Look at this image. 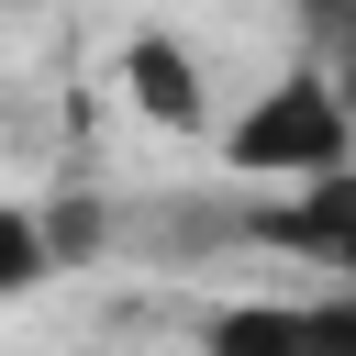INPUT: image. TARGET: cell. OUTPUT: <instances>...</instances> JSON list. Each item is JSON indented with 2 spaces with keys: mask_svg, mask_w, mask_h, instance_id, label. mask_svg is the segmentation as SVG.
<instances>
[{
  "mask_svg": "<svg viewBox=\"0 0 356 356\" xmlns=\"http://www.w3.org/2000/svg\"><path fill=\"white\" fill-rule=\"evenodd\" d=\"M222 167L234 178H289V189H312V178H334V167H356V111H345V78L312 56V67H289L278 89H256L222 134Z\"/></svg>",
  "mask_w": 356,
  "mask_h": 356,
  "instance_id": "obj_1",
  "label": "cell"
},
{
  "mask_svg": "<svg viewBox=\"0 0 356 356\" xmlns=\"http://www.w3.org/2000/svg\"><path fill=\"white\" fill-rule=\"evenodd\" d=\"M200 356H356V289H256L200 312Z\"/></svg>",
  "mask_w": 356,
  "mask_h": 356,
  "instance_id": "obj_2",
  "label": "cell"
},
{
  "mask_svg": "<svg viewBox=\"0 0 356 356\" xmlns=\"http://www.w3.org/2000/svg\"><path fill=\"white\" fill-rule=\"evenodd\" d=\"M234 245H278V256L312 267V289H356V167H334L289 200H245Z\"/></svg>",
  "mask_w": 356,
  "mask_h": 356,
  "instance_id": "obj_3",
  "label": "cell"
},
{
  "mask_svg": "<svg viewBox=\"0 0 356 356\" xmlns=\"http://www.w3.org/2000/svg\"><path fill=\"white\" fill-rule=\"evenodd\" d=\"M122 100H134V122H156V134H211V89H200V56L178 44V33H134L122 44Z\"/></svg>",
  "mask_w": 356,
  "mask_h": 356,
  "instance_id": "obj_4",
  "label": "cell"
},
{
  "mask_svg": "<svg viewBox=\"0 0 356 356\" xmlns=\"http://www.w3.org/2000/svg\"><path fill=\"white\" fill-rule=\"evenodd\" d=\"M56 267H67V256H56V222H44L33 200H0V300H33Z\"/></svg>",
  "mask_w": 356,
  "mask_h": 356,
  "instance_id": "obj_5",
  "label": "cell"
},
{
  "mask_svg": "<svg viewBox=\"0 0 356 356\" xmlns=\"http://www.w3.org/2000/svg\"><path fill=\"white\" fill-rule=\"evenodd\" d=\"M289 11H300V33H312V56H323V67H345V56H356V0H289Z\"/></svg>",
  "mask_w": 356,
  "mask_h": 356,
  "instance_id": "obj_6",
  "label": "cell"
},
{
  "mask_svg": "<svg viewBox=\"0 0 356 356\" xmlns=\"http://www.w3.org/2000/svg\"><path fill=\"white\" fill-rule=\"evenodd\" d=\"M334 78H345V111H356V56H345V67H334Z\"/></svg>",
  "mask_w": 356,
  "mask_h": 356,
  "instance_id": "obj_7",
  "label": "cell"
}]
</instances>
